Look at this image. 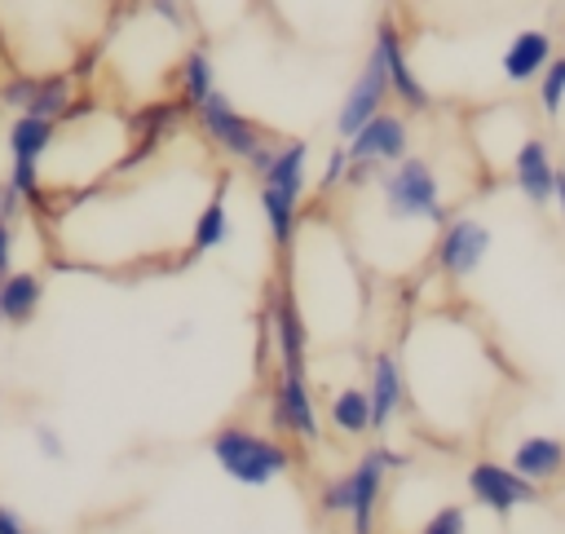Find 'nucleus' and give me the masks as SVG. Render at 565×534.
I'll return each instance as SVG.
<instances>
[{
  "label": "nucleus",
  "instance_id": "obj_33",
  "mask_svg": "<svg viewBox=\"0 0 565 534\" xmlns=\"http://www.w3.org/2000/svg\"><path fill=\"white\" fill-rule=\"evenodd\" d=\"M552 203H556V212H561V221H565V168H556V190H552Z\"/></svg>",
  "mask_w": 565,
  "mask_h": 534
},
{
  "label": "nucleus",
  "instance_id": "obj_32",
  "mask_svg": "<svg viewBox=\"0 0 565 534\" xmlns=\"http://www.w3.org/2000/svg\"><path fill=\"white\" fill-rule=\"evenodd\" d=\"M97 57H102V44H93V49H84V53L75 57V66H71V75H75V79H84V75H93V71H97Z\"/></svg>",
  "mask_w": 565,
  "mask_h": 534
},
{
  "label": "nucleus",
  "instance_id": "obj_2",
  "mask_svg": "<svg viewBox=\"0 0 565 534\" xmlns=\"http://www.w3.org/2000/svg\"><path fill=\"white\" fill-rule=\"evenodd\" d=\"M212 459L238 485H269L296 463L287 441L265 437V432H256L247 424H221L212 432Z\"/></svg>",
  "mask_w": 565,
  "mask_h": 534
},
{
  "label": "nucleus",
  "instance_id": "obj_22",
  "mask_svg": "<svg viewBox=\"0 0 565 534\" xmlns=\"http://www.w3.org/2000/svg\"><path fill=\"white\" fill-rule=\"evenodd\" d=\"M539 106H543V115H561V106H565V57H552L547 71L539 75Z\"/></svg>",
  "mask_w": 565,
  "mask_h": 534
},
{
  "label": "nucleus",
  "instance_id": "obj_14",
  "mask_svg": "<svg viewBox=\"0 0 565 534\" xmlns=\"http://www.w3.org/2000/svg\"><path fill=\"white\" fill-rule=\"evenodd\" d=\"M371 428L388 432V424L397 419V410L406 406V375H402V357L393 349H380L371 357Z\"/></svg>",
  "mask_w": 565,
  "mask_h": 534
},
{
  "label": "nucleus",
  "instance_id": "obj_30",
  "mask_svg": "<svg viewBox=\"0 0 565 534\" xmlns=\"http://www.w3.org/2000/svg\"><path fill=\"white\" fill-rule=\"evenodd\" d=\"M13 243H18L13 221H0V278H9V274H13Z\"/></svg>",
  "mask_w": 565,
  "mask_h": 534
},
{
  "label": "nucleus",
  "instance_id": "obj_8",
  "mask_svg": "<svg viewBox=\"0 0 565 534\" xmlns=\"http://www.w3.org/2000/svg\"><path fill=\"white\" fill-rule=\"evenodd\" d=\"M490 225H481L477 216H450L441 229H437V247H433V260L437 269L450 278V282H463L481 269V260L490 256Z\"/></svg>",
  "mask_w": 565,
  "mask_h": 534
},
{
  "label": "nucleus",
  "instance_id": "obj_10",
  "mask_svg": "<svg viewBox=\"0 0 565 534\" xmlns=\"http://www.w3.org/2000/svg\"><path fill=\"white\" fill-rule=\"evenodd\" d=\"M371 53L380 57V66H384V75H388V93L397 97L402 110H428V106H433V93H428L424 79L415 75V66H411V57H406V44H402V31H397L393 18H380Z\"/></svg>",
  "mask_w": 565,
  "mask_h": 534
},
{
  "label": "nucleus",
  "instance_id": "obj_16",
  "mask_svg": "<svg viewBox=\"0 0 565 534\" xmlns=\"http://www.w3.org/2000/svg\"><path fill=\"white\" fill-rule=\"evenodd\" d=\"M525 481L534 485H552L565 477V441L552 437V432H530L512 446V459H508Z\"/></svg>",
  "mask_w": 565,
  "mask_h": 534
},
{
  "label": "nucleus",
  "instance_id": "obj_13",
  "mask_svg": "<svg viewBox=\"0 0 565 534\" xmlns=\"http://www.w3.org/2000/svg\"><path fill=\"white\" fill-rule=\"evenodd\" d=\"M512 181L516 190L534 203V207H547L552 203V190H556V163H552V150L543 137H521L516 150H512Z\"/></svg>",
  "mask_w": 565,
  "mask_h": 534
},
{
  "label": "nucleus",
  "instance_id": "obj_28",
  "mask_svg": "<svg viewBox=\"0 0 565 534\" xmlns=\"http://www.w3.org/2000/svg\"><path fill=\"white\" fill-rule=\"evenodd\" d=\"M344 172H349V150H344V146H331V154H327V163H322V190L344 185Z\"/></svg>",
  "mask_w": 565,
  "mask_h": 534
},
{
  "label": "nucleus",
  "instance_id": "obj_17",
  "mask_svg": "<svg viewBox=\"0 0 565 534\" xmlns=\"http://www.w3.org/2000/svg\"><path fill=\"white\" fill-rule=\"evenodd\" d=\"M40 305H44V278L35 269H13L9 278H0V322L26 327L35 322Z\"/></svg>",
  "mask_w": 565,
  "mask_h": 534
},
{
  "label": "nucleus",
  "instance_id": "obj_7",
  "mask_svg": "<svg viewBox=\"0 0 565 534\" xmlns=\"http://www.w3.org/2000/svg\"><path fill=\"white\" fill-rule=\"evenodd\" d=\"M463 485H468L472 503L490 508L494 516H508V512H516V508H525V503H539V490H543V485L525 481L512 463H499V459H477V463H468Z\"/></svg>",
  "mask_w": 565,
  "mask_h": 534
},
{
  "label": "nucleus",
  "instance_id": "obj_18",
  "mask_svg": "<svg viewBox=\"0 0 565 534\" xmlns=\"http://www.w3.org/2000/svg\"><path fill=\"white\" fill-rule=\"evenodd\" d=\"M225 194H230V181L221 177L216 190L207 194V203L194 212L190 221V256H203V252H216L225 238H230V207H225Z\"/></svg>",
  "mask_w": 565,
  "mask_h": 534
},
{
  "label": "nucleus",
  "instance_id": "obj_20",
  "mask_svg": "<svg viewBox=\"0 0 565 534\" xmlns=\"http://www.w3.org/2000/svg\"><path fill=\"white\" fill-rule=\"evenodd\" d=\"M327 419H331V428L344 432V437H366V432H375V428H371V393L358 388V384L335 388L331 402H327Z\"/></svg>",
  "mask_w": 565,
  "mask_h": 534
},
{
  "label": "nucleus",
  "instance_id": "obj_5",
  "mask_svg": "<svg viewBox=\"0 0 565 534\" xmlns=\"http://www.w3.org/2000/svg\"><path fill=\"white\" fill-rule=\"evenodd\" d=\"M406 455L393 450V446H371L353 468H349V530L353 534H375V521H380V503H384V485H388V472L402 468Z\"/></svg>",
  "mask_w": 565,
  "mask_h": 534
},
{
  "label": "nucleus",
  "instance_id": "obj_31",
  "mask_svg": "<svg viewBox=\"0 0 565 534\" xmlns=\"http://www.w3.org/2000/svg\"><path fill=\"white\" fill-rule=\"evenodd\" d=\"M0 534H31V525L18 516V508L0 503Z\"/></svg>",
  "mask_w": 565,
  "mask_h": 534
},
{
  "label": "nucleus",
  "instance_id": "obj_3",
  "mask_svg": "<svg viewBox=\"0 0 565 534\" xmlns=\"http://www.w3.org/2000/svg\"><path fill=\"white\" fill-rule=\"evenodd\" d=\"M305 168H309V146L300 137H287V141H278V154L260 177V212H265L269 238L278 247H287L296 238L300 199H305V185H309Z\"/></svg>",
  "mask_w": 565,
  "mask_h": 534
},
{
  "label": "nucleus",
  "instance_id": "obj_26",
  "mask_svg": "<svg viewBox=\"0 0 565 534\" xmlns=\"http://www.w3.org/2000/svg\"><path fill=\"white\" fill-rule=\"evenodd\" d=\"M146 9L159 18V22H168L172 31H185L190 26V13H185V0H146Z\"/></svg>",
  "mask_w": 565,
  "mask_h": 534
},
{
  "label": "nucleus",
  "instance_id": "obj_21",
  "mask_svg": "<svg viewBox=\"0 0 565 534\" xmlns=\"http://www.w3.org/2000/svg\"><path fill=\"white\" fill-rule=\"evenodd\" d=\"M71 102H75V75L71 71H49V75H35V93L26 102V115H40V119L62 124V115L71 110Z\"/></svg>",
  "mask_w": 565,
  "mask_h": 534
},
{
  "label": "nucleus",
  "instance_id": "obj_23",
  "mask_svg": "<svg viewBox=\"0 0 565 534\" xmlns=\"http://www.w3.org/2000/svg\"><path fill=\"white\" fill-rule=\"evenodd\" d=\"M415 534H468V508L463 503H441Z\"/></svg>",
  "mask_w": 565,
  "mask_h": 534
},
{
  "label": "nucleus",
  "instance_id": "obj_6",
  "mask_svg": "<svg viewBox=\"0 0 565 534\" xmlns=\"http://www.w3.org/2000/svg\"><path fill=\"white\" fill-rule=\"evenodd\" d=\"M269 424L282 437H296L305 446H313L322 437V419H318V402L309 388V375L300 371H278L269 384Z\"/></svg>",
  "mask_w": 565,
  "mask_h": 534
},
{
  "label": "nucleus",
  "instance_id": "obj_29",
  "mask_svg": "<svg viewBox=\"0 0 565 534\" xmlns=\"http://www.w3.org/2000/svg\"><path fill=\"white\" fill-rule=\"evenodd\" d=\"M22 207H26V199H22L9 181H0V221H18V216H22Z\"/></svg>",
  "mask_w": 565,
  "mask_h": 534
},
{
  "label": "nucleus",
  "instance_id": "obj_11",
  "mask_svg": "<svg viewBox=\"0 0 565 534\" xmlns=\"http://www.w3.org/2000/svg\"><path fill=\"white\" fill-rule=\"evenodd\" d=\"M344 150H349V163L393 168V163L406 159V150H411V124H406V115H397V110H380V115H371V119L344 141Z\"/></svg>",
  "mask_w": 565,
  "mask_h": 534
},
{
  "label": "nucleus",
  "instance_id": "obj_1",
  "mask_svg": "<svg viewBox=\"0 0 565 534\" xmlns=\"http://www.w3.org/2000/svg\"><path fill=\"white\" fill-rule=\"evenodd\" d=\"M375 190H380V212L397 225L441 229L450 221V212L441 203V177H437L433 159H424V154H406L393 168H384Z\"/></svg>",
  "mask_w": 565,
  "mask_h": 534
},
{
  "label": "nucleus",
  "instance_id": "obj_9",
  "mask_svg": "<svg viewBox=\"0 0 565 534\" xmlns=\"http://www.w3.org/2000/svg\"><path fill=\"white\" fill-rule=\"evenodd\" d=\"M265 322H269V335H274L278 371H300V375H309V327H305V313H300V305H296V296H291L287 282L269 287Z\"/></svg>",
  "mask_w": 565,
  "mask_h": 534
},
{
  "label": "nucleus",
  "instance_id": "obj_15",
  "mask_svg": "<svg viewBox=\"0 0 565 534\" xmlns=\"http://www.w3.org/2000/svg\"><path fill=\"white\" fill-rule=\"evenodd\" d=\"M552 57H556L552 53V35L543 26H525V31H516L508 40V49L499 57V71H503L508 84H530V79H539L547 71Z\"/></svg>",
  "mask_w": 565,
  "mask_h": 534
},
{
  "label": "nucleus",
  "instance_id": "obj_25",
  "mask_svg": "<svg viewBox=\"0 0 565 534\" xmlns=\"http://www.w3.org/2000/svg\"><path fill=\"white\" fill-rule=\"evenodd\" d=\"M31 93H35V75L13 71L9 79H0V106H9V110H26Z\"/></svg>",
  "mask_w": 565,
  "mask_h": 534
},
{
  "label": "nucleus",
  "instance_id": "obj_4",
  "mask_svg": "<svg viewBox=\"0 0 565 534\" xmlns=\"http://www.w3.org/2000/svg\"><path fill=\"white\" fill-rule=\"evenodd\" d=\"M194 124L203 128V137H207L221 154H230V159H238V163H252L269 141H278L265 124H256L252 115H243L221 88H216L203 106H194Z\"/></svg>",
  "mask_w": 565,
  "mask_h": 534
},
{
  "label": "nucleus",
  "instance_id": "obj_24",
  "mask_svg": "<svg viewBox=\"0 0 565 534\" xmlns=\"http://www.w3.org/2000/svg\"><path fill=\"white\" fill-rule=\"evenodd\" d=\"M349 472H340V477H327L322 481V494H318V508H322V516H349Z\"/></svg>",
  "mask_w": 565,
  "mask_h": 534
},
{
  "label": "nucleus",
  "instance_id": "obj_34",
  "mask_svg": "<svg viewBox=\"0 0 565 534\" xmlns=\"http://www.w3.org/2000/svg\"><path fill=\"white\" fill-rule=\"evenodd\" d=\"M106 4H119V0H106Z\"/></svg>",
  "mask_w": 565,
  "mask_h": 534
},
{
  "label": "nucleus",
  "instance_id": "obj_27",
  "mask_svg": "<svg viewBox=\"0 0 565 534\" xmlns=\"http://www.w3.org/2000/svg\"><path fill=\"white\" fill-rule=\"evenodd\" d=\"M31 437H35V446H40V455H44V459H57V463L66 459V441H62V432H57L53 424H35V432H31Z\"/></svg>",
  "mask_w": 565,
  "mask_h": 534
},
{
  "label": "nucleus",
  "instance_id": "obj_19",
  "mask_svg": "<svg viewBox=\"0 0 565 534\" xmlns=\"http://www.w3.org/2000/svg\"><path fill=\"white\" fill-rule=\"evenodd\" d=\"M212 93H216L212 53H207L203 44H194V49H185L181 62H177V97H181V102L190 106V115H194V106H203Z\"/></svg>",
  "mask_w": 565,
  "mask_h": 534
},
{
  "label": "nucleus",
  "instance_id": "obj_12",
  "mask_svg": "<svg viewBox=\"0 0 565 534\" xmlns=\"http://www.w3.org/2000/svg\"><path fill=\"white\" fill-rule=\"evenodd\" d=\"M388 97H393V93H388V75H384V66H380V57L371 53L366 66L358 71V79L349 84L340 110H335V132H340V141H349L371 115H380Z\"/></svg>",
  "mask_w": 565,
  "mask_h": 534
}]
</instances>
